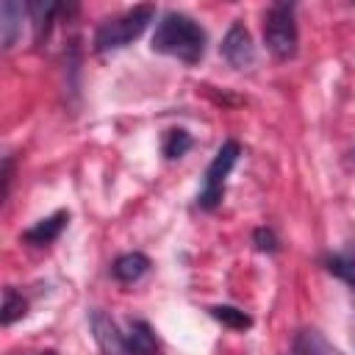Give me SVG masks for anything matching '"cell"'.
<instances>
[{
    "mask_svg": "<svg viewBox=\"0 0 355 355\" xmlns=\"http://www.w3.org/2000/svg\"><path fill=\"white\" fill-rule=\"evenodd\" d=\"M222 55L233 69H250L255 64V44L244 22H233L222 39Z\"/></svg>",
    "mask_w": 355,
    "mask_h": 355,
    "instance_id": "cell-5",
    "label": "cell"
},
{
    "mask_svg": "<svg viewBox=\"0 0 355 355\" xmlns=\"http://www.w3.org/2000/svg\"><path fill=\"white\" fill-rule=\"evenodd\" d=\"M125 347L128 355H161V344L144 319H130L125 333Z\"/></svg>",
    "mask_w": 355,
    "mask_h": 355,
    "instance_id": "cell-7",
    "label": "cell"
},
{
    "mask_svg": "<svg viewBox=\"0 0 355 355\" xmlns=\"http://www.w3.org/2000/svg\"><path fill=\"white\" fill-rule=\"evenodd\" d=\"M92 330L105 355H128L125 333H119V327L114 324L111 316H105L103 311H92Z\"/></svg>",
    "mask_w": 355,
    "mask_h": 355,
    "instance_id": "cell-6",
    "label": "cell"
},
{
    "mask_svg": "<svg viewBox=\"0 0 355 355\" xmlns=\"http://www.w3.org/2000/svg\"><path fill=\"white\" fill-rule=\"evenodd\" d=\"M205 31L197 19H191L189 14H180V11H166L161 17V22L155 25V33H153V53H161V55H172L183 64H200L202 55H205Z\"/></svg>",
    "mask_w": 355,
    "mask_h": 355,
    "instance_id": "cell-1",
    "label": "cell"
},
{
    "mask_svg": "<svg viewBox=\"0 0 355 355\" xmlns=\"http://www.w3.org/2000/svg\"><path fill=\"white\" fill-rule=\"evenodd\" d=\"M189 147H191V136H189L183 128L169 130L166 139H164V155H166V158H180V155L189 153Z\"/></svg>",
    "mask_w": 355,
    "mask_h": 355,
    "instance_id": "cell-16",
    "label": "cell"
},
{
    "mask_svg": "<svg viewBox=\"0 0 355 355\" xmlns=\"http://www.w3.org/2000/svg\"><path fill=\"white\" fill-rule=\"evenodd\" d=\"M8 189H11V155L3 161V197H8Z\"/></svg>",
    "mask_w": 355,
    "mask_h": 355,
    "instance_id": "cell-18",
    "label": "cell"
},
{
    "mask_svg": "<svg viewBox=\"0 0 355 355\" xmlns=\"http://www.w3.org/2000/svg\"><path fill=\"white\" fill-rule=\"evenodd\" d=\"M288 355H341V349H336L319 330H300Z\"/></svg>",
    "mask_w": 355,
    "mask_h": 355,
    "instance_id": "cell-11",
    "label": "cell"
},
{
    "mask_svg": "<svg viewBox=\"0 0 355 355\" xmlns=\"http://www.w3.org/2000/svg\"><path fill=\"white\" fill-rule=\"evenodd\" d=\"M239 155H241V144H239L236 139H227V141L216 150L214 161H211V164H208V169H205L202 189H200V194H197V205H200V208L211 211V208H216V205L222 202L225 180H227L230 169L236 166Z\"/></svg>",
    "mask_w": 355,
    "mask_h": 355,
    "instance_id": "cell-4",
    "label": "cell"
},
{
    "mask_svg": "<svg viewBox=\"0 0 355 355\" xmlns=\"http://www.w3.org/2000/svg\"><path fill=\"white\" fill-rule=\"evenodd\" d=\"M147 269H150V258L144 252H122L111 263V275L119 283H136L141 275H147Z\"/></svg>",
    "mask_w": 355,
    "mask_h": 355,
    "instance_id": "cell-10",
    "label": "cell"
},
{
    "mask_svg": "<svg viewBox=\"0 0 355 355\" xmlns=\"http://www.w3.org/2000/svg\"><path fill=\"white\" fill-rule=\"evenodd\" d=\"M211 316L219 319V322L227 324V327H236V330H247V327L252 324V319H250L244 311L233 308V305H214V308H211Z\"/></svg>",
    "mask_w": 355,
    "mask_h": 355,
    "instance_id": "cell-15",
    "label": "cell"
},
{
    "mask_svg": "<svg viewBox=\"0 0 355 355\" xmlns=\"http://www.w3.org/2000/svg\"><path fill=\"white\" fill-rule=\"evenodd\" d=\"M25 313H28V302H25V297H22L17 288L6 286V291H3V313H0L3 324L8 327V324H14L17 319H22Z\"/></svg>",
    "mask_w": 355,
    "mask_h": 355,
    "instance_id": "cell-14",
    "label": "cell"
},
{
    "mask_svg": "<svg viewBox=\"0 0 355 355\" xmlns=\"http://www.w3.org/2000/svg\"><path fill=\"white\" fill-rule=\"evenodd\" d=\"M324 266L330 275L341 277L352 291H355V250H341L324 258Z\"/></svg>",
    "mask_w": 355,
    "mask_h": 355,
    "instance_id": "cell-13",
    "label": "cell"
},
{
    "mask_svg": "<svg viewBox=\"0 0 355 355\" xmlns=\"http://www.w3.org/2000/svg\"><path fill=\"white\" fill-rule=\"evenodd\" d=\"M252 244H255V250H261V252H277V247H280V241H277V236H275L272 227H255Z\"/></svg>",
    "mask_w": 355,
    "mask_h": 355,
    "instance_id": "cell-17",
    "label": "cell"
},
{
    "mask_svg": "<svg viewBox=\"0 0 355 355\" xmlns=\"http://www.w3.org/2000/svg\"><path fill=\"white\" fill-rule=\"evenodd\" d=\"M67 222H69V211H55V214L39 219L33 227H28L22 233V239L31 241V244H50V241H55L61 236V230L67 227Z\"/></svg>",
    "mask_w": 355,
    "mask_h": 355,
    "instance_id": "cell-9",
    "label": "cell"
},
{
    "mask_svg": "<svg viewBox=\"0 0 355 355\" xmlns=\"http://www.w3.org/2000/svg\"><path fill=\"white\" fill-rule=\"evenodd\" d=\"M155 17V6L144 3V6H133L128 11H122L119 17H111L105 22L97 25L94 31V50L97 53H111V50H122L128 47L133 39H139L144 33V28L153 22Z\"/></svg>",
    "mask_w": 355,
    "mask_h": 355,
    "instance_id": "cell-2",
    "label": "cell"
},
{
    "mask_svg": "<svg viewBox=\"0 0 355 355\" xmlns=\"http://www.w3.org/2000/svg\"><path fill=\"white\" fill-rule=\"evenodd\" d=\"M64 8H67V6L53 3V0H47V3H42V0L28 3V14H31V19H33V39H36V44H42V39H47L50 25H53V17H55L58 11H64Z\"/></svg>",
    "mask_w": 355,
    "mask_h": 355,
    "instance_id": "cell-12",
    "label": "cell"
},
{
    "mask_svg": "<svg viewBox=\"0 0 355 355\" xmlns=\"http://www.w3.org/2000/svg\"><path fill=\"white\" fill-rule=\"evenodd\" d=\"M28 6L17 0H3L0 3V36H3V50H11L22 33V17Z\"/></svg>",
    "mask_w": 355,
    "mask_h": 355,
    "instance_id": "cell-8",
    "label": "cell"
},
{
    "mask_svg": "<svg viewBox=\"0 0 355 355\" xmlns=\"http://www.w3.org/2000/svg\"><path fill=\"white\" fill-rule=\"evenodd\" d=\"M263 42H266V50L280 61H288V58L297 55L300 31H297V8H294V3L280 0V3H272L266 8Z\"/></svg>",
    "mask_w": 355,
    "mask_h": 355,
    "instance_id": "cell-3",
    "label": "cell"
},
{
    "mask_svg": "<svg viewBox=\"0 0 355 355\" xmlns=\"http://www.w3.org/2000/svg\"><path fill=\"white\" fill-rule=\"evenodd\" d=\"M39 355H55V352H39Z\"/></svg>",
    "mask_w": 355,
    "mask_h": 355,
    "instance_id": "cell-19",
    "label": "cell"
}]
</instances>
